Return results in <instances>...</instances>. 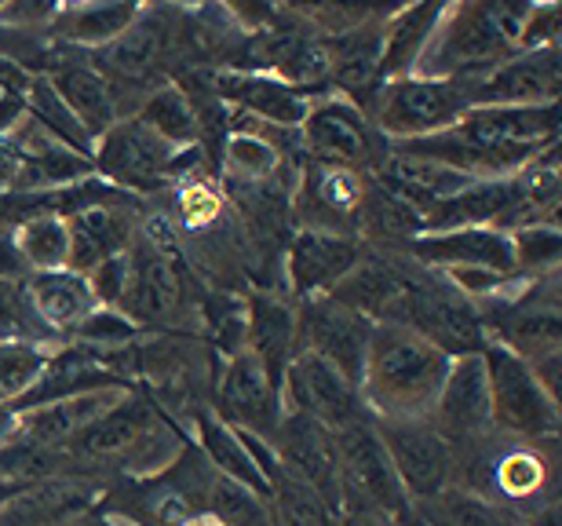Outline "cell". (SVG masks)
Here are the masks:
<instances>
[{"label":"cell","instance_id":"obj_24","mask_svg":"<svg viewBox=\"0 0 562 526\" xmlns=\"http://www.w3.org/2000/svg\"><path fill=\"white\" fill-rule=\"evenodd\" d=\"M245 351L263 366V373L281 391V377L300 351L296 304L281 293H271V289H260L245 300Z\"/></svg>","mask_w":562,"mask_h":526},{"label":"cell","instance_id":"obj_22","mask_svg":"<svg viewBox=\"0 0 562 526\" xmlns=\"http://www.w3.org/2000/svg\"><path fill=\"white\" fill-rule=\"evenodd\" d=\"M154 439H161V413L150 399L143 395H121L114 406L88 424L85 432L74 435L66 454L74 457H125L132 450H143L154 457ZM157 461V457H154Z\"/></svg>","mask_w":562,"mask_h":526},{"label":"cell","instance_id":"obj_3","mask_svg":"<svg viewBox=\"0 0 562 526\" xmlns=\"http://www.w3.org/2000/svg\"><path fill=\"white\" fill-rule=\"evenodd\" d=\"M468 110V88L460 81L409 74L380 85L369 99L366 117L384 143H409L453 128Z\"/></svg>","mask_w":562,"mask_h":526},{"label":"cell","instance_id":"obj_8","mask_svg":"<svg viewBox=\"0 0 562 526\" xmlns=\"http://www.w3.org/2000/svg\"><path fill=\"white\" fill-rule=\"evenodd\" d=\"M402 326L413 329L427 344H435V348L449 358L482 355L490 344L475 304H471L442 271H431V267H420L417 293L409 300V311Z\"/></svg>","mask_w":562,"mask_h":526},{"label":"cell","instance_id":"obj_23","mask_svg":"<svg viewBox=\"0 0 562 526\" xmlns=\"http://www.w3.org/2000/svg\"><path fill=\"white\" fill-rule=\"evenodd\" d=\"M406 256L431 271H453V267H479L504 278H519L515 271L512 234L497 227H460L446 234H420L406 245Z\"/></svg>","mask_w":562,"mask_h":526},{"label":"cell","instance_id":"obj_15","mask_svg":"<svg viewBox=\"0 0 562 526\" xmlns=\"http://www.w3.org/2000/svg\"><path fill=\"white\" fill-rule=\"evenodd\" d=\"M468 88V107H552L562 88V44L515 52Z\"/></svg>","mask_w":562,"mask_h":526},{"label":"cell","instance_id":"obj_30","mask_svg":"<svg viewBox=\"0 0 562 526\" xmlns=\"http://www.w3.org/2000/svg\"><path fill=\"white\" fill-rule=\"evenodd\" d=\"M70 231V256H66V271L74 275H92L99 264H106L110 256L128 253V220L117 209V201L110 205L81 209L77 216L66 220Z\"/></svg>","mask_w":562,"mask_h":526},{"label":"cell","instance_id":"obj_50","mask_svg":"<svg viewBox=\"0 0 562 526\" xmlns=\"http://www.w3.org/2000/svg\"><path fill=\"white\" fill-rule=\"evenodd\" d=\"M271 526H278V523H271Z\"/></svg>","mask_w":562,"mask_h":526},{"label":"cell","instance_id":"obj_1","mask_svg":"<svg viewBox=\"0 0 562 526\" xmlns=\"http://www.w3.org/2000/svg\"><path fill=\"white\" fill-rule=\"evenodd\" d=\"M449 362L435 344L406 326H373L358 395L373 421H427Z\"/></svg>","mask_w":562,"mask_h":526},{"label":"cell","instance_id":"obj_32","mask_svg":"<svg viewBox=\"0 0 562 526\" xmlns=\"http://www.w3.org/2000/svg\"><path fill=\"white\" fill-rule=\"evenodd\" d=\"M139 15V4H63L52 11V19L44 22V30L55 41H63L66 48H88L103 52L106 44H114L121 33L132 26V19Z\"/></svg>","mask_w":562,"mask_h":526},{"label":"cell","instance_id":"obj_47","mask_svg":"<svg viewBox=\"0 0 562 526\" xmlns=\"http://www.w3.org/2000/svg\"><path fill=\"white\" fill-rule=\"evenodd\" d=\"M11 432H15V410L0 406V443H8Z\"/></svg>","mask_w":562,"mask_h":526},{"label":"cell","instance_id":"obj_34","mask_svg":"<svg viewBox=\"0 0 562 526\" xmlns=\"http://www.w3.org/2000/svg\"><path fill=\"white\" fill-rule=\"evenodd\" d=\"M132 117H139L157 139H165L176 150H190L201 143V110L176 85H161L150 96H143V103Z\"/></svg>","mask_w":562,"mask_h":526},{"label":"cell","instance_id":"obj_41","mask_svg":"<svg viewBox=\"0 0 562 526\" xmlns=\"http://www.w3.org/2000/svg\"><path fill=\"white\" fill-rule=\"evenodd\" d=\"M512 249H515V271L519 278H544L559 271V256H562V234L559 223H541V227H522L512 234Z\"/></svg>","mask_w":562,"mask_h":526},{"label":"cell","instance_id":"obj_28","mask_svg":"<svg viewBox=\"0 0 562 526\" xmlns=\"http://www.w3.org/2000/svg\"><path fill=\"white\" fill-rule=\"evenodd\" d=\"M22 293H26L33 318H37L59 344H66V337L99 307L88 278L66 271V267L63 271L30 275L26 282H22Z\"/></svg>","mask_w":562,"mask_h":526},{"label":"cell","instance_id":"obj_5","mask_svg":"<svg viewBox=\"0 0 562 526\" xmlns=\"http://www.w3.org/2000/svg\"><path fill=\"white\" fill-rule=\"evenodd\" d=\"M300 154L307 161L336 165V169H351L369 176L387 154V143L376 136V128L369 125V117L358 110L351 99L325 92L311 99L307 117L296 128Z\"/></svg>","mask_w":562,"mask_h":526},{"label":"cell","instance_id":"obj_7","mask_svg":"<svg viewBox=\"0 0 562 526\" xmlns=\"http://www.w3.org/2000/svg\"><path fill=\"white\" fill-rule=\"evenodd\" d=\"M179 154L183 150L168 147L139 117L128 114L95 139L92 165L103 183H110L128 198H143L161 190L165 183H172Z\"/></svg>","mask_w":562,"mask_h":526},{"label":"cell","instance_id":"obj_12","mask_svg":"<svg viewBox=\"0 0 562 526\" xmlns=\"http://www.w3.org/2000/svg\"><path fill=\"white\" fill-rule=\"evenodd\" d=\"M296 337L300 351L325 358L336 373H344L358 388L369 337H373V322L351 307H344L333 296H311L296 304Z\"/></svg>","mask_w":562,"mask_h":526},{"label":"cell","instance_id":"obj_19","mask_svg":"<svg viewBox=\"0 0 562 526\" xmlns=\"http://www.w3.org/2000/svg\"><path fill=\"white\" fill-rule=\"evenodd\" d=\"M198 446L212 465V472L238 483L260 501L271 505V475L278 472L274 450L263 439H256L249 432H238L231 424H223L216 413H198Z\"/></svg>","mask_w":562,"mask_h":526},{"label":"cell","instance_id":"obj_44","mask_svg":"<svg viewBox=\"0 0 562 526\" xmlns=\"http://www.w3.org/2000/svg\"><path fill=\"white\" fill-rule=\"evenodd\" d=\"M128 271H132L128 253H121V256H110L106 264H99L92 275H85L99 300V307H121L125 289H128Z\"/></svg>","mask_w":562,"mask_h":526},{"label":"cell","instance_id":"obj_33","mask_svg":"<svg viewBox=\"0 0 562 526\" xmlns=\"http://www.w3.org/2000/svg\"><path fill=\"white\" fill-rule=\"evenodd\" d=\"M508 179H475L471 187L457 190L453 198L438 201L424 212V234H446L460 227H497L501 212L508 209Z\"/></svg>","mask_w":562,"mask_h":526},{"label":"cell","instance_id":"obj_16","mask_svg":"<svg viewBox=\"0 0 562 526\" xmlns=\"http://www.w3.org/2000/svg\"><path fill=\"white\" fill-rule=\"evenodd\" d=\"M482 150L512 154L530 161L533 154L559 143V103L552 107H471L453 125Z\"/></svg>","mask_w":562,"mask_h":526},{"label":"cell","instance_id":"obj_18","mask_svg":"<svg viewBox=\"0 0 562 526\" xmlns=\"http://www.w3.org/2000/svg\"><path fill=\"white\" fill-rule=\"evenodd\" d=\"M205 85L223 110H234V114L274 128H300V121L311 110V99H318L263 70H212Z\"/></svg>","mask_w":562,"mask_h":526},{"label":"cell","instance_id":"obj_26","mask_svg":"<svg viewBox=\"0 0 562 526\" xmlns=\"http://www.w3.org/2000/svg\"><path fill=\"white\" fill-rule=\"evenodd\" d=\"M121 395L128 391L110 388V391H88V395L59 399V402H44V406L22 410L15 413V432L11 439H22L30 446H44V450H63L74 443L77 432H85L99 413H106Z\"/></svg>","mask_w":562,"mask_h":526},{"label":"cell","instance_id":"obj_46","mask_svg":"<svg viewBox=\"0 0 562 526\" xmlns=\"http://www.w3.org/2000/svg\"><path fill=\"white\" fill-rule=\"evenodd\" d=\"M22 275V264L15 256V242H11V231L0 227V278H8V282H15Z\"/></svg>","mask_w":562,"mask_h":526},{"label":"cell","instance_id":"obj_13","mask_svg":"<svg viewBox=\"0 0 562 526\" xmlns=\"http://www.w3.org/2000/svg\"><path fill=\"white\" fill-rule=\"evenodd\" d=\"M187 11L172 8H139V15L132 19V26L121 33L114 44H106L99 74L106 81L125 77V81H150L154 74L165 70V63L176 52H183V37H190V30H183Z\"/></svg>","mask_w":562,"mask_h":526},{"label":"cell","instance_id":"obj_39","mask_svg":"<svg viewBox=\"0 0 562 526\" xmlns=\"http://www.w3.org/2000/svg\"><path fill=\"white\" fill-rule=\"evenodd\" d=\"M220 161H223V176L245 179V183L271 179L281 165H285V158H281L271 143H263L260 136H249V132H227Z\"/></svg>","mask_w":562,"mask_h":526},{"label":"cell","instance_id":"obj_36","mask_svg":"<svg viewBox=\"0 0 562 526\" xmlns=\"http://www.w3.org/2000/svg\"><path fill=\"white\" fill-rule=\"evenodd\" d=\"M11 242H15V256L22 271L44 275L63 271L66 256H70V231H66L63 216H33L11 227Z\"/></svg>","mask_w":562,"mask_h":526},{"label":"cell","instance_id":"obj_40","mask_svg":"<svg viewBox=\"0 0 562 526\" xmlns=\"http://www.w3.org/2000/svg\"><path fill=\"white\" fill-rule=\"evenodd\" d=\"M139 326L132 322L121 307H95L81 326H77L66 344H81V348H92L99 355H114L128 344H136Z\"/></svg>","mask_w":562,"mask_h":526},{"label":"cell","instance_id":"obj_38","mask_svg":"<svg viewBox=\"0 0 562 526\" xmlns=\"http://www.w3.org/2000/svg\"><path fill=\"white\" fill-rule=\"evenodd\" d=\"M26 114L37 121V125L48 132V136L59 139L63 147H70L77 154H85V158H92L95 143L85 136V128L77 125V117L70 114V110H66L59 92H55L52 81L44 74H33L30 92H26Z\"/></svg>","mask_w":562,"mask_h":526},{"label":"cell","instance_id":"obj_4","mask_svg":"<svg viewBox=\"0 0 562 526\" xmlns=\"http://www.w3.org/2000/svg\"><path fill=\"white\" fill-rule=\"evenodd\" d=\"M482 366L490 384L493 435L519 443H552L559 435V402L541 388L530 362L504 351L501 344H486Z\"/></svg>","mask_w":562,"mask_h":526},{"label":"cell","instance_id":"obj_17","mask_svg":"<svg viewBox=\"0 0 562 526\" xmlns=\"http://www.w3.org/2000/svg\"><path fill=\"white\" fill-rule=\"evenodd\" d=\"M216 417L231 424V428L256 435L267 446L274 443L281 428V417H285L281 391L245 348L223 362V377L216 388Z\"/></svg>","mask_w":562,"mask_h":526},{"label":"cell","instance_id":"obj_14","mask_svg":"<svg viewBox=\"0 0 562 526\" xmlns=\"http://www.w3.org/2000/svg\"><path fill=\"white\" fill-rule=\"evenodd\" d=\"M427 424L449 443V450H468L493 435L490 421V384L482 355L453 358L446 373V384L438 391Z\"/></svg>","mask_w":562,"mask_h":526},{"label":"cell","instance_id":"obj_9","mask_svg":"<svg viewBox=\"0 0 562 526\" xmlns=\"http://www.w3.org/2000/svg\"><path fill=\"white\" fill-rule=\"evenodd\" d=\"M402 490L413 505L435 501L457 486V457L427 421H373Z\"/></svg>","mask_w":562,"mask_h":526},{"label":"cell","instance_id":"obj_11","mask_svg":"<svg viewBox=\"0 0 562 526\" xmlns=\"http://www.w3.org/2000/svg\"><path fill=\"white\" fill-rule=\"evenodd\" d=\"M366 176L336 165L307 161L292 187V216L296 231H318V234H344L358 238V209H362Z\"/></svg>","mask_w":562,"mask_h":526},{"label":"cell","instance_id":"obj_29","mask_svg":"<svg viewBox=\"0 0 562 526\" xmlns=\"http://www.w3.org/2000/svg\"><path fill=\"white\" fill-rule=\"evenodd\" d=\"M128 289L125 300H121V311L136 322V326H150V322H165L172 318L179 304H183V293H179V278L172 271V264L157 253V245H143L139 253H128Z\"/></svg>","mask_w":562,"mask_h":526},{"label":"cell","instance_id":"obj_37","mask_svg":"<svg viewBox=\"0 0 562 526\" xmlns=\"http://www.w3.org/2000/svg\"><path fill=\"white\" fill-rule=\"evenodd\" d=\"M55 348L26 337H4L0 340V406L15 410L41 380Z\"/></svg>","mask_w":562,"mask_h":526},{"label":"cell","instance_id":"obj_31","mask_svg":"<svg viewBox=\"0 0 562 526\" xmlns=\"http://www.w3.org/2000/svg\"><path fill=\"white\" fill-rule=\"evenodd\" d=\"M446 4H402L384 19V44H380V85L398 81L417 70L420 55L442 19Z\"/></svg>","mask_w":562,"mask_h":526},{"label":"cell","instance_id":"obj_35","mask_svg":"<svg viewBox=\"0 0 562 526\" xmlns=\"http://www.w3.org/2000/svg\"><path fill=\"white\" fill-rule=\"evenodd\" d=\"M413 516L424 526H526V516H519L515 508L460 486H449L435 501L413 505Z\"/></svg>","mask_w":562,"mask_h":526},{"label":"cell","instance_id":"obj_6","mask_svg":"<svg viewBox=\"0 0 562 526\" xmlns=\"http://www.w3.org/2000/svg\"><path fill=\"white\" fill-rule=\"evenodd\" d=\"M336 479H340V512L344 508H376L387 516H409V497L402 490L387 450L376 435L373 417L347 424L333 432Z\"/></svg>","mask_w":562,"mask_h":526},{"label":"cell","instance_id":"obj_10","mask_svg":"<svg viewBox=\"0 0 562 526\" xmlns=\"http://www.w3.org/2000/svg\"><path fill=\"white\" fill-rule=\"evenodd\" d=\"M281 410L322 424L325 432H340L369 417L351 380L311 351H296L281 377Z\"/></svg>","mask_w":562,"mask_h":526},{"label":"cell","instance_id":"obj_21","mask_svg":"<svg viewBox=\"0 0 562 526\" xmlns=\"http://www.w3.org/2000/svg\"><path fill=\"white\" fill-rule=\"evenodd\" d=\"M366 245L344 234H318V231H296L285 245V282L292 296H329L336 286L351 275V267L362 260Z\"/></svg>","mask_w":562,"mask_h":526},{"label":"cell","instance_id":"obj_43","mask_svg":"<svg viewBox=\"0 0 562 526\" xmlns=\"http://www.w3.org/2000/svg\"><path fill=\"white\" fill-rule=\"evenodd\" d=\"M562 33V8L559 4H530L519 30V52H533V48H552L559 44Z\"/></svg>","mask_w":562,"mask_h":526},{"label":"cell","instance_id":"obj_27","mask_svg":"<svg viewBox=\"0 0 562 526\" xmlns=\"http://www.w3.org/2000/svg\"><path fill=\"white\" fill-rule=\"evenodd\" d=\"M52 88L59 92V99L66 103V110L77 117V125L85 128L88 139H99L106 128H114L121 117V103H117V88L114 81H106L99 74L95 63H81V59H66L55 63L48 74Z\"/></svg>","mask_w":562,"mask_h":526},{"label":"cell","instance_id":"obj_20","mask_svg":"<svg viewBox=\"0 0 562 526\" xmlns=\"http://www.w3.org/2000/svg\"><path fill=\"white\" fill-rule=\"evenodd\" d=\"M274 461L289 479L307 486L314 497H322L336 516H340V479H336V450L333 432L296 413L281 417V428L271 443Z\"/></svg>","mask_w":562,"mask_h":526},{"label":"cell","instance_id":"obj_42","mask_svg":"<svg viewBox=\"0 0 562 526\" xmlns=\"http://www.w3.org/2000/svg\"><path fill=\"white\" fill-rule=\"evenodd\" d=\"M223 212V198L220 190L205 183V179H187L183 190H179V216H183V227L201 231L212 227Z\"/></svg>","mask_w":562,"mask_h":526},{"label":"cell","instance_id":"obj_49","mask_svg":"<svg viewBox=\"0 0 562 526\" xmlns=\"http://www.w3.org/2000/svg\"><path fill=\"white\" fill-rule=\"evenodd\" d=\"M194 526H220L216 519H212V523H205V519H201V523H194Z\"/></svg>","mask_w":562,"mask_h":526},{"label":"cell","instance_id":"obj_25","mask_svg":"<svg viewBox=\"0 0 562 526\" xmlns=\"http://www.w3.org/2000/svg\"><path fill=\"white\" fill-rule=\"evenodd\" d=\"M384 19L387 11H380L376 19H369L366 26H358L344 37L325 41V55H329V85L336 96L351 99L362 110L380 88V44H384Z\"/></svg>","mask_w":562,"mask_h":526},{"label":"cell","instance_id":"obj_48","mask_svg":"<svg viewBox=\"0 0 562 526\" xmlns=\"http://www.w3.org/2000/svg\"><path fill=\"white\" fill-rule=\"evenodd\" d=\"M406 526H424V523H420L417 516H413V508H409V516H406Z\"/></svg>","mask_w":562,"mask_h":526},{"label":"cell","instance_id":"obj_2","mask_svg":"<svg viewBox=\"0 0 562 526\" xmlns=\"http://www.w3.org/2000/svg\"><path fill=\"white\" fill-rule=\"evenodd\" d=\"M526 11H530V4H508V0L446 4L413 74L460 85L479 81L519 52Z\"/></svg>","mask_w":562,"mask_h":526},{"label":"cell","instance_id":"obj_45","mask_svg":"<svg viewBox=\"0 0 562 526\" xmlns=\"http://www.w3.org/2000/svg\"><path fill=\"white\" fill-rule=\"evenodd\" d=\"M340 526H406V516H387V512L376 508H344L340 512Z\"/></svg>","mask_w":562,"mask_h":526}]
</instances>
